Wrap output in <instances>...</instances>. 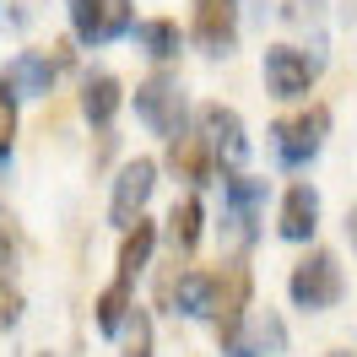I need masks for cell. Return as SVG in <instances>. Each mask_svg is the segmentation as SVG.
<instances>
[{"label":"cell","mask_w":357,"mask_h":357,"mask_svg":"<svg viewBox=\"0 0 357 357\" xmlns=\"http://www.w3.org/2000/svg\"><path fill=\"white\" fill-rule=\"evenodd\" d=\"M70 66V44H49V49H22L11 54L6 70H0V87L11 98H44L54 87V76Z\"/></svg>","instance_id":"cell-2"},{"label":"cell","mask_w":357,"mask_h":357,"mask_svg":"<svg viewBox=\"0 0 357 357\" xmlns=\"http://www.w3.org/2000/svg\"><path fill=\"white\" fill-rule=\"evenodd\" d=\"M119 103H125V87H119V76L98 70V76H87V82H82V114H87V125L109 130L114 114H119Z\"/></svg>","instance_id":"cell-14"},{"label":"cell","mask_w":357,"mask_h":357,"mask_svg":"<svg viewBox=\"0 0 357 357\" xmlns=\"http://www.w3.org/2000/svg\"><path fill=\"white\" fill-rule=\"evenodd\" d=\"M325 130H331V109L325 103H314V109L292 114V119H276V157H282V168H303L319 157L325 146Z\"/></svg>","instance_id":"cell-4"},{"label":"cell","mask_w":357,"mask_h":357,"mask_svg":"<svg viewBox=\"0 0 357 357\" xmlns=\"http://www.w3.org/2000/svg\"><path fill=\"white\" fill-rule=\"evenodd\" d=\"M195 44L206 54H227L238 44V0H195Z\"/></svg>","instance_id":"cell-11"},{"label":"cell","mask_w":357,"mask_h":357,"mask_svg":"<svg viewBox=\"0 0 357 357\" xmlns=\"http://www.w3.org/2000/svg\"><path fill=\"white\" fill-rule=\"evenodd\" d=\"M119 335H125V357H152V319H146V309H130Z\"/></svg>","instance_id":"cell-20"},{"label":"cell","mask_w":357,"mask_h":357,"mask_svg":"<svg viewBox=\"0 0 357 357\" xmlns=\"http://www.w3.org/2000/svg\"><path fill=\"white\" fill-rule=\"evenodd\" d=\"M201 135L211 141V152L222 157L227 168H238L249 157V135H244V119H238V109H227V103H201Z\"/></svg>","instance_id":"cell-8"},{"label":"cell","mask_w":357,"mask_h":357,"mask_svg":"<svg viewBox=\"0 0 357 357\" xmlns=\"http://www.w3.org/2000/svg\"><path fill=\"white\" fill-rule=\"evenodd\" d=\"M341 292H347V276H341V260H335L331 249H309L287 276V298L298 309L309 314H325L341 303Z\"/></svg>","instance_id":"cell-1"},{"label":"cell","mask_w":357,"mask_h":357,"mask_svg":"<svg viewBox=\"0 0 357 357\" xmlns=\"http://www.w3.org/2000/svg\"><path fill=\"white\" fill-rule=\"evenodd\" d=\"M249 292H255L249 266L211 271V303H206V319H217V325H238V319L249 314Z\"/></svg>","instance_id":"cell-9"},{"label":"cell","mask_w":357,"mask_h":357,"mask_svg":"<svg viewBox=\"0 0 357 357\" xmlns=\"http://www.w3.org/2000/svg\"><path fill=\"white\" fill-rule=\"evenodd\" d=\"M92 319H98V331L103 335H119L125 331V319H130V309H135V298H130V282H125V276H114L109 287L98 292V303H92Z\"/></svg>","instance_id":"cell-16"},{"label":"cell","mask_w":357,"mask_h":357,"mask_svg":"<svg viewBox=\"0 0 357 357\" xmlns=\"http://www.w3.org/2000/svg\"><path fill=\"white\" fill-rule=\"evenodd\" d=\"M17 146V98L0 87V157Z\"/></svg>","instance_id":"cell-21"},{"label":"cell","mask_w":357,"mask_h":357,"mask_svg":"<svg viewBox=\"0 0 357 357\" xmlns=\"http://www.w3.org/2000/svg\"><path fill=\"white\" fill-rule=\"evenodd\" d=\"M331 357H352V352H331Z\"/></svg>","instance_id":"cell-25"},{"label":"cell","mask_w":357,"mask_h":357,"mask_svg":"<svg viewBox=\"0 0 357 357\" xmlns=\"http://www.w3.org/2000/svg\"><path fill=\"white\" fill-rule=\"evenodd\" d=\"M135 114H141V125L152 135H184V87H178V76H168V70H157V76H146L141 87H135Z\"/></svg>","instance_id":"cell-3"},{"label":"cell","mask_w":357,"mask_h":357,"mask_svg":"<svg viewBox=\"0 0 357 357\" xmlns=\"http://www.w3.org/2000/svg\"><path fill=\"white\" fill-rule=\"evenodd\" d=\"M347 238H352V249H357V206L347 211Z\"/></svg>","instance_id":"cell-24"},{"label":"cell","mask_w":357,"mask_h":357,"mask_svg":"<svg viewBox=\"0 0 357 357\" xmlns=\"http://www.w3.org/2000/svg\"><path fill=\"white\" fill-rule=\"evenodd\" d=\"M201 227H206V211H201L195 195L174 201V211H168V244H174V255H190V249L201 244Z\"/></svg>","instance_id":"cell-17"},{"label":"cell","mask_w":357,"mask_h":357,"mask_svg":"<svg viewBox=\"0 0 357 357\" xmlns=\"http://www.w3.org/2000/svg\"><path fill=\"white\" fill-rule=\"evenodd\" d=\"M319 82V60L303 54L298 44H271L266 49V92L271 98H309Z\"/></svg>","instance_id":"cell-6"},{"label":"cell","mask_w":357,"mask_h":357,"mask_svg":"<svg viewBox=\"0 0 357 357\" xmlns=\"http://www.w3.org/2000/svg\"><path fill=\"white\" fill-rule=\"evenodd\" d=\"M17 319H22V292H17L6 276H0V331H11Z\"/></svg>","instance_id":"cell-22"},{"label":"cell","mask_w":357,"mask_h":357,"mask_svg":"<svg viewBox=\"0 0 357 357\" xmlns=\"http://www.w3.org/2000/svg\"><path fill=\"white\" fill-rule=\"evenodd\" d=\"M135 38H141V49H146V60H157V66L178 60V49H184V33H178V22H168V17L141 22V27H135Z\"/></svg>","instance_id":"cell-18"},{"label":"cell","mask_w":357,"mask_h":357,"mask_svg":"<svg viewBox=\"0 0 357 357\" xmlns=\"http://www.w3.org/2000/svg\"><path fill=\"white\" fill-rule=\"evenodd\" d=\"M11 266H17V238H11V233H6V222H0V276H6Z\"/></svg>","instance_id":"cell-23"},{"label":"cell","mask_w":357,"mask_h":357,"mask_svg":"<svg viewBox=\"0 0 357 357\" xmlns=\"http://www.w3.org/2000/svg\"><path fill=\"white\" fill-rule=\"evenodd\" d=\"M44 357H49V352H44Z\"/></svg>","instance_id":"cell-26"},{"label":"cell","mask_w":357,"mask_h":357,"mask_svg":"<svg viewBox=\"0 0 357 357\" xmlns=\"http://www.w3.org/2000/svg\"><path fill=\"white\" fill-rule=\"evenodd\" d=\"M168 168H174L178 178H190V184H211V174H217V152H211L206 135H174Z\"/></svg>","instance_id":"cell-13"},{"label":"cell","mask_w":357,"mask_h":357,"mask_svg":"<svg viewBox=\"0 0 357 357\" xmlns=\"http://www.w3.org/2000/svg\"><path fill=\"white\" fill-rule=\"evenodd\" d=\"M276 233L287 244H309L319 233V190L314 184H292L282 195V211H276Z\"/></svg>","instance_id":"cell-12"},{"label":"cell","mask_w":357,"mask_h":357,"mask_svg":"<svg viewBox=\"0 0 357 357\" xmlns=\"http://www.w3.org/2000/svg\"><path fill=\"white\" fill-rule=\"evenodd\" d=\"M222 195H227V222H233V238H238V244H249V238H255V222H260V206H266V178L227 174V178H222Z\"/></svg>","instance_id":"cell-10"},{"label":"cell","mask_w":357,"mask_h":357,"mask_svg":"<svg viewBox=\"0 0 357 357\" xmlns=\"http://www.w3.org/2000/svg\"><path fill=\"white\" fill-rule=\"evenodd\" d=\"M211 303V271H178L174 292H168V309L178 314H206Z\"/></svg>","instance_id":"cell-19"},{"label":"cell","mask_w":357,"mask_h":357,"mask_svg":"<svg viewBox=\"0 0 357 357\" xmlns=\"http://www.w3.org/2000/svg\"><path fill=\"white\" fill-rule=\"evenodd\" d=\"M135 27L130 0H70V33L82 44H114Z\"/></svg>","instance_id":"cell-5"},{"label":"cell","mask_w":357,"mask_h":357,"mask_svg":"<svg viewBox=\"0 0 357 357\" xmlns=\"http://www.w3.org/2000/svg\"><path fill=\"white\" fill-rule=\"evenodd\" d=\"M152 190H157V162H152V157H135V162H125V168H119V178H114L109 217H114L119 227H130L135 217H146Z\"/></svg>","instance_id":"cell-7"},{"label":"cell","mask_w":357,"mask_h":357,"mask_svg":"<svg viewBox=\"0 0 357 357\" xmlns=\"http://www.w3.org/2000/svg\"><path fill=\"white\" fill-rule=\"evenodd\" d=\"M152 249H157V222L152 217H135V222L125 227V238H119V276L135 282L141 271L152 266Z\"/></svg>","instance_id":"cell-15"}]
</instances>
